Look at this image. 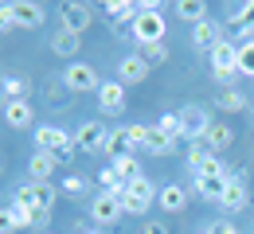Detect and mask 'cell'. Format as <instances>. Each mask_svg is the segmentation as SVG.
Segmentation results:
<instances>
[{
  "label": "cell",
  "instance_id": "6da1fadb",
  "mask_svg": "<svg viewBox=\"0 0 254 234\" xmlns=\"http://www.w3.org/2000/svg\"><path fill=\"white\" fill-rule=\"evenodd\" d=\"M133 39L141 43V47H149V43H164V32H168V24H164V8H160L157 0H145V4H137V16H133Z\"/></svg>",
  "mask_w": 254,
  "mask_h": 234
},
{
  "label": "cell",
  "instance_id": "7a4b0ae2",
  "mask_svg": "<svg viewBox=\"0 0 254 234\" xmlns=\"http://www.w3.org/2000/svg\"><path fill=\"white\" fill-rule=\"evenodd\" d=\"M160 195V187L149 180V176H137V180H129L126 184V191H122V207H126L129 215H145L153 203H157Z\"/></svg>",
  "mask_w": 254,
  "mask_h": 234
},
{
  "label": "cell",
  "instance_id": "3957f363",
  "mask_svg": "<svg viewBox=\"0 0 254 234\" xmlns=\"http://www.w3.org/2000/svg\"><path fill=\"white\" fill-rule=\"evenodd\" d=\"M35 152H51L55 160H70L78 148H74V137H66L59 125H39L35 129Z\"/></svg>",
  "mask_w": 254,
  "mask_h": 234
},
{
  "label": "cell",
  "instance_id": "277c9868",
  "mask_svg": "<svg viewBox=\"0 0 254 234\" xmlns=\"http://www.w3.org/2000/svg\"><path fill=\"white\" fill-rule=\"evenodd\" d=\"M12 203L32 207L35 215H51V207H55V187H51V184H39V180H28L24 187H16Z\"/></svg>",
  "mask_w": 254,
  "mask_h": 234
},
{
  "label": "cell",
  "instance_id": "5b68a950",
  "mask_svg": "<svg viewBox=\"0 0 254 234\" xmlns=\"http://www.w3.org/2000/svg\"><path fill=\"white\" fill-rule=\"evenodd\" d=\"M211 74H215V82H223V86H231L239 78V43L223 39L219 47L211 51Z\"/></svg>",
  "mask_w": 254,
  "mask_h": 234
},
{
  "label": "cell",
  "instance_id": "8992f818",
  "mask_svg": "<svg viewBox=\"0 0 254 234\" xmlns=\"http://www.w3.org/2000/svg\"><path fill=\"white\" fill-rule=\"evenodd\" d=\"M63 86L70 90V94H90V90H98L102 82H98V70L90 67V63H66Z\"/></svg>",
  "mask_w": 254,
  "mask_h": 234
},
{
  "label": "cell",
  "instance_id": "52a82bcc",
  "mask_svg": "<svg viewBox=\"0 0 254 234\" xmlns=\"http://www.w3.org/2000/svg\"><path fill=\"white\" fill-rule=\"evenodd\" d=\"M122 215H126L122 195H110V191H98V195H94V203H90V219H94L98 227H114Z\"/></svg>",
  "mask_w": 254,
  "mask_h": 234
},
{
  "label": "cell",
  "instance_id": "ba28073f",
  "mask_svg": "<svg viewBox=\"0 0 254 234\" xmlns=\"http://www.w3.org/2000/svg\"><path fill=\"white\" fill-rule=\"evenodd\" d=\"M176 113H180V121H184V140H203L207 129L215 125L203 105H184V109H176Z\"/></svg>",
  "mask_w": 254,
  "mask_h": 234
},
{
  "label": "cell",
  "instance_id": "9c48e42d",
  "mask_svg": "<svg viewBox=\"0 0 254 234\" xmlns=\"http://www.w3.org/2000/svg\"><path fill=\"white\" fill-rule=\"evenodd\" d=\"M59 20H63L66 32L82 35L90 24H94V8H90V4H78V0H70V4H63V8H59Z\"/></svg>",
  "mask_w": 254,
  "mask_h": 234
},
{
  "label": "cell",
  "instance_id": "30bf717a",
  "mask_svg": "<svg viewBox=\"0 0 254 234\" xmlns=\"http://www.w3.org/2000/svg\"><path fill=\"white\" fill-rule=\"evenodd\" d=\"M106 125L102 121H82V129L74 133V148L78 152H106Z\"/></svg>",
  "mask_w": 254,
  "mask_h": 234
},
{
  "label": "cell",
  "instance_id": "8fae6325",
  "mask_svg": "<svg viewBox=\"0 0 254 234\" xmlns=\"http://www.w3.org/2000/svg\"><path fill=\"white\" fill-rule=\"evenodd\" d=\"M191 43H195L199 51H207V55H211V51L223 43V24H219V20H211V16H207V20H199V24L191 28Z\"/></svg>",
  "mask_w": 254,
  "mask_h": 234
},
{
  "label": "cell",
  "instance_id": "7c38bea8",
  "mask_svg": "<svg viewBox=\"0 0 254 234\" xmlns=\"http://www.w3.org/2000/svg\"><path fill=\"white\" fill-rule=\"evenodd\" d=\"M227 176H195L191 180V187H195V195L207 203H223V191H227Z\"/></svg>",
  "mask_w": 254,
  "mask_h": 234
},
{
  "label": "cell",
  "instance_id": "4fadbf2b",
  "mask_svg": "<svg viewBox=\"0 0 254 234\" xmlns=\"http://www.w3.org/2000/svg\"><path fill=\"white\" fill-rule=\"evenodd\" d=\"M98 105L106 109V113H122L126 109V86L114 78V82H102L98 86Z\"/></svg>",
  "mask_w": 254,
  "mask_h": 234
},
{
  "label": "cell",
  "instance_id": "5bb4252c",
  "mask_svg": "<svg viewBox=\"0 0 254 234\" xmlns=\"http://www.w3.org/2000/svg\"><path fill=\"white\" fill-rule=\"evenodd\" d=\"M141 152H149V156H172V152H176V140L164 137L157 125H145V144H141Z\"/></svg>",
  "mask_w": 254,
  "mask_h": 234
},
{
  "label": "cell",
  "instance_id": "9a60e30c",
  "mask_svg": "<svg viewBox=\"0 0 254 234\" xmlns=\"http://www.w3.org/2000/svg\"><path fill=\"white\" fill-rule=\"evenodd\" d=\"M145 78H149V63H145V59H141V55H126V59H122V63H118V82H122V86H133V82H145Z\"/></svg>",
  "mask_w": 254,
  "mask_h": 234
},
{
  "label": "cell",
  "instance_id": "2e32d148",
  "mask_svg": "<svg viewBox=\"0 0 254 234\" xmlns=\"http://www.w3.org/2000/svg\"><path fill=\"white\" fill-rule=\"evenodd\" d=\"M12 16H16V28H39V24H43V4L16 0V4H12Z\"/></svg>",
  "mask_w": 254,
  "mask_h": 234
},
{
  "label": "cell",
  "instance_id": "e0dca14e",
  "mask_svg": "<svg viewBox=\"0 0 254 234\" xmlns=\"http://www.w3.org/2000/svg\"><path fill=\"white\" fill-rule=\"evenodd\" d=\"M157 203H160V211L180 215V211L188 207V191H184L180 184H164V187H160V195H157Z\"/></svg>",
  "mask_w": 254,
  "mask_h": 234
},
{
  "label": "cell",
  "instance_id": "ac0fdd59",
  "mask_svg": "<svg viewBox=\"0 0 254 234\" xmlns=\"http://www.w3.org/2000/svg\"><path fill=\"white\" fill-rule=\"evenodd\" d=\"M247 199H251V195H247V184H243V172H235V180H231V184H227V191H223V211H243V207H247Z\"/></svg>",
  "mask_w": 254,
  "mask_h": 234
},
{
  "label": "cell",
  "instance_id": "d6986e66",
  "mask_svg": "<svg viewBox=\"0 0 254 234\" xmlns=\"http://www.w3.org/2000/svg\"><path fill=\"white\" fill-rule=\"evenodd\" d=\"M4 121H8L12 129H32L35 109L28 105V101H8V105H4Z\"/></svg>",
  "mask_w": 254,
  "mask_h": 234
},
{
  "label": "cell",
  "instance_id": "ffe728a7",
  "mask_svg": "<svg viewBox=\"0 0 254 234\" xmlns=\"http://www.w3.org/2000/svg\"><path fill=\"white\" fill-rule=\"evenodd\" d=\"M55 164H59V160H55L51 152H32V160H28V176L39 180V184H47V180L55 176Z\"/></svg>",
  "mask_w": 254,
  "mask_h": 234
},
{
  "label": "cell",
  "instance_id": "44dd1931",
  "mask_svg": "<svg viewBox=\"0 0 254 234\" xmlns=\"http://www.w3.org/2000/svg\"><path fill=\"white\" fill-rule=\"evenodd\" d=\"M51 51H55V55H78V51H82V35L59 28V32L51 35Z\"/></svg>",
  "mask_w": 254,
  "mask_h": 234
},
{
  "label": "cell",
  "instance_id": "7402d4cb",
  "mask_svg": "<svg viewBox=\"0 0 254 234\" xmlns=\"http://www.w3.org/2000/svg\"><path fill=\"white\" fill-rule=\"evenodd\" d=\"M231 140H235V133H231V125H223V121H215V125L207 129V137H203V144H207L215 156H219V148H227Z\"/></svg>",
  "mask_w": 254,
  "mask_h": 234
},
{
  "label": "cell",
  "instance_id": "603a6c76",
  "mask_svg": "<svg viewBox=\"0 0 254 234\" xmlns=\"http://www.w3.org/2000/svg\"><path fill=\"white\" fill-rule=\"evenodd\" d=\"M114 172H118V176H122V180H137V176H145V172H141V160H137V156H133V152H122V156H114Z\"/></svg>",
  "mask_w": 254,
  "mask_h": 234
},
{
  "label": "cell",
  "instance_id": "cb8c5ba5",
  "mask_svg": "<svg viewBox=\"0 0 254 234\" xmlns=\"http://www.w3.org/2000/svg\"><path fill=\"white\" fill-rule=\"evenodd\" d=\"M0 90H4V98H8V101H24V94L32 90V82L20 78V74H12V78H0Z\"/></svg>",
  "mask_w": 254,
  "mask_h": 234
},
{
  "label": "cell",
  "instance_id": "d4e9b609",
  "mask_svg": "<svg viewBox=\"0 0 254 234\" xmlns=\"http://www.w3.org/2000/svg\"><path fill=\"white\" fill-rule=\"evenodd\" d=\"M176 12H180L184 20H191V28H195L199 20H207V4H203V0H180Z\"/></svg>",
  "mask_w": 254,
  "mask_h": 234
},
{
  "label": "cell",
  "instance_id": "484cf974",
  "mask_svg": "<svg viewBox=\"0 0 254 234\" xmlns=\"http://www.w3.org/2000/svg\"><path fill=\"white\" fill-rule=\"evenodd\" d=\"M126 144H133L129 129H114V133L106 137V156H122V152H129Z\"/></svg>",
  "mask_w": 254,
  "mask_h": 234
},
{
  "label": "cell",
  "instance_id": "4316f807",
  "mask_svg": "<svg viewBox=\"0 0 254 234\" xmlns=\"http://www.w3.org/2000/svg\"><path fill=\"white\" fill-rule=\"evenodd\" d=\"M157 129L164 137H172V140H180V137H184V121H180V113H160Z\"/></svg>",
  "mask_w": 254,
  "mask_h": 234
},
{
  "label": "cell",
  "instance_id": "83f0119b",
  "mask_svg": "<svg viewBox=\"0 0 254 234\" xmlns=\"http://www.w3.org/2000/svg\"><path fill=\"white\" fill-rule=\"evenodd\" d=\"M98 180H102V191H110V195H122V191H126V180H122L114 168H102Z\"/></svg>",
  "mask_w": 254,
  "mask_h": 234
},
{
  "label": "cell",
  "instance_id": "f1b7e54d",
  "mask_svg": "<svg viewBox=\"0 0 254 234\" xmlns=\"http://www.w3.org/2000/svg\"><path fill=\"white\" fill-rule=\"evenodd\" d=\"M8 211H12V219H16V231H24V227H35V223H39V215H35L32 207H24V203H12Z\"/></svg>",
  "mask_w": 254,
  "mask_h": 234
},
{
  "label": "cell",
  "instance_id": "f546056e",
  "mask_svg": "<svg viewBox=\"0 0 254 234\" xmlns=\"http://www.w3.org/2000/svg\"><path fill=\"white\" fill-rule=\"evenodd\" d=\"M239 74H247V78H254V39H247V43H239Z\"/></svg>",
  "mask_w": 254,
  "mask_h": 234
},
{
  "label": "cell",
  "instance_id": "4dcf8cb0",
  "mask_svg": "<svg viewBox=\"0 0 254 234\" xmlns=\"http://www.w3.org/2000/svg\"><path fill=\"white\" fill-rule=\"evenodd\" d=\"M207 156H211V148H207L203 140H191V148H188V168H191V172H199V164H203Z\"/></svg>",
  "mask_w": 254,
  "mask_h": 234
},
{
  "label": "cell",
  "instance_id": "1f68e13d",
  "mask_svg": "<svg viewBox=\"0 0 254 234\" xmlns=\"http://www.w3.org/2000/svg\"><path fill=\"white\" fill-rule=\"evenodd\" d=\"M141 59H145L149 67H153V63H164V59H168V47H164V43H149V47H141Z\"/></svg>",
  "mask_w": 254,
  "mask_h": 234
},
{
  "label": "cell",
  "instance_id": "d6a6232c",
  "mask_svg": "<svg viewBox=\"0 0 254 234\" xmlns=\"http://www.w3.org/2000/svg\"><path fill=\"white\" fill-rule=\"evenodd\" d=\"M219 105L235 113V109H247V98H243L239 90H223V94H219Z\"/></svg>",
  "mask_w": 254,
  "mask_h": 234
},
{
  "label": "cell",
  "instance_id": "836d02e7",
  "mask_svg": "<svg viewBox=\"0 0 254 234\" xmlns=\"http://www.w3.org/2000/svg\"><path fill=\"white\" fill-rule=\"evenodd\" d=\"M195 176H227V164H223L219 156L211 152V156H207V160L199 164V172H195Z\"/></svg>",
  "mask_w": 254,
  "mask_h": 234
},
{
  "label": "cell",
  "instance_id": "e575fe53",
  "mask_svg": "<svg viewBox=\"0 0 254 234\" xmlns=\"http://www.w3.org/2000/svg\"><path fill=\"white\" fill-rule=\"evenodd\" d=\"M86 187H90L86 176H66V180H63V191H66V195H82Z\"/></svg>",
  "mask_w": 254,
  "mask_h": 234
},
{
  "label": "cell",
  "instance_id": "d590c367",
  "mask_svg": "<svg viewBox=\"0 0 254 234\" xmlns=\"http://www.w3.org/2000/svg\"><path fill=\"white\" fill-rule=\"evenodd\" d=\"M16 28V16H12V4H0V35H8Z\"/></svg>",
  "mask_w": 254,
  "mask_h": 234
},
{
  "label": "cell",
  "instance_id": "8d00e7d4",
  "mask_svg": "<svg viewBox=\"0 0 254 234\" xmlns=\"http://www.w3.org/2000/svg\"><path fill=\"white\" fill-rule=\"evenodd\" d=\"M203 234H239L235 231V223H227V219H215V223H207Z\"/></svg>",
  "mask_w": 254,
  "mask_h": 234
},
{
  "label": "cell",
  "instance_id": "74e56055",
  "mask_svg": "<svg viewBox=\"0 0 254 234\" xmlns=\"http://www.w3.org/2000/svg\"><path fill=\"white\" fill-rule=\"evenodd\" d=\"M12 231H16V219H12L8 207H0V234H12Z\"/></svg>",
  "mask_w": 254,
  "mask_h": 234
},
{
  "label": "cell",
  "instance_id": "f35d334b",
  "mask_svg": "<svg viewBox=\"0 0 254 234\" xmlns=\"http://www.w3.org/2000/svg\"><path fill=\"white\" fill-rule=\"evenodd\" d=\"M137 234H168V227H164V223H145Z\"/></svg>",
  "mask_w": 254,
  "mask_h": 234
},
{
  "label": "cell",
  "instance_id": "ab89813d",
  "mask_svg": "<svg viewBox=\"0 0 254 234\" xmlns=\"http://www.w3.org/2000/svg\"><path fill=\"white\" fill-rule=\"evenodd\" d=\"M82 234H106V231H102V227H90V231H82Z\"/></svg>",
  "mask_w": 254,
  "mask_h": 234
},
{
  "label": "cell",
  "instance_id": "60d3db41",
  "mask_svg": "<svg viewBox=\"0 0 254 234\" xmlns=\"http://www.w3.org/2000/svg\"><path fill=\"white\" fill-rule=\"evenodd\" d=\"M43 234H55V231H43Z\"/></svg>",
  "mask_w": 254,
  "mask_h": 234
},
{
  "label": "cell",
  "instance_id": "b9f144b4",
  "mask_svg": "<svg viewBox=\"0 0 254 234\" xmlns=\"http://www.w3.org/2000/svg\"><path fill=\"white\" fill-rule=\"evenodd\" d=\"M0 94H4V90H0Z\"/></svg>",
  "mask_w": 254,
  "mask_h": 234
}]
</instances>
